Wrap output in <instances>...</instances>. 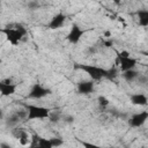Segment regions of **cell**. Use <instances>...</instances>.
Returning a JSON list of instances; mask_svg holds the SVG:
<instances>
[{
	"mask_svg": "<svg viewBox=\"0 0 148 148\" xmlns=\"http://www.w3.org/2000/svg\"><path fill=\"white\" fill-rule=\"evenodd\" d=\"M139 74H140V73H139L138 71H135V69H130V71L123 72V73H121V76H123V79H124L126 82H133V81H135V80L138 79Z\"/></svg>",
	"mask_w": 148,
	"mask_h": 148,
	"instance_id": "14",
	"label": "cell"
},
{
	"mask_svg": "<svg viewBox=\"0 0 148 148\" xmlns=\"http://www.w3.org/2000/svg\"><path fill=\"white\" fill-rule=\"evenodd\" d=\"M117 56L118 57H131V54H130L128 51H120V52L117 53Z\"/></svg>",
	"mask_w": 148,
	"mask_h": 148,
	"instance_id": "24",
	"label": "cell"
},
{
	"mask_svg": "<svg viewBox=\"0 0 148 148\" xmlns=\"http://www.w3.org/2000/svg\"><path fill=\"white\" fill-rule=\"evenodd\" d=\"M22 106L27 111V120H34V119H46L49 118L51 110L45 106L34 105V104H27L22 103Z\"/></svg>",
	"mask_w": 148,
	"mask_h": 148,
	"instance_id": "2",
	"label": "cell"
},
{
	"mask_svg": "<svg viewBox=\"0 0 148 148\" xmlns=\"http://www.w3.org/2000/svg\"><path fill=\"white\" fill-rule=\"evenodd\" d=\"M95 83L91 80H83L77 83V92L81 95H89L94 91Z\"/></svg>",
	"mask_w": 148,
	"mask_h": 148,
	"instance_id": "11",
	"label": "cell"
},
{
	"mask_svg": "<svg viewBox=\"0 0 148 148\" xmlns=\"http://www.w3.org/2000/svg\"><path fill=\"white\" fill-rule=\"evenodd\" d=\"M98 104L101 106H108L109 105V99L105 97V96H98Z\"/></svg>",
	"mask_w": 148,
	"mask_h": 148,
	"instance_id": "21",
	"label": "cell"
},
{
	"mask_svg": "<svg viewBox=\"0 0 148 148\" xmlns=\"http://www.w3.org/2000/svg\"><path fill=\"white\" fill-rule=\"evenodd\" d=\"M36 148H53V147H52V145H51L50 139L39 136L38 143H37V147H36Z\"/></svg>",
	"mask_w": 148,
	"mask_h": 148,
	"instance_id": "16",
	"label": "cell"
},
{
	"mask_svg": "<svg viewBox=\"0 0 148 148\" xmlns=\"http://www.w3.org/2000/svg\"><path fill=\"white\" fill-rule=\"evenodd\" d=\"M22 120H27V111L25 110H21V111H15L13 113H10L9 116L6 117L5 119V124L7 127L9 128H14L18 125V123H21Z\"/></svg>",
	"mask_w": 148,
	"mask_h": 148,
	"instance_id": "4",
	"label": "cell"
},
{
	"mask_svg": "<svg viewBox=\"0 0 148 148\" xmlns=\"http://www.w3.org/2000/svg\"><path fill=\"white\" fill-rule=\"evenodd\" d=\"M50 141H51V145H52L53 148H58V147L64 145V140L60 139V138H51Z\"/></svg>",
	"mask_w": 148,
	"mask_h": 148,
	"instance_id": "19",
	"label": "cell"
},
{
	"mask_svg": "<svg viewBox=\"0 0 148 148\" xmlns=\"http://www.w3.org/2000/svg\"><path fill=\"white\" fill-rule=\"evenodd\" d=\"M148 119V111H142L139 113H134L130 119H128V125L134 128L141 127Z\"/></svg>",
	"mask_w": 148,
	"mask_h": 148,
	"instance_id": "8",
	"label": "cell"
},
{
	"mask_svg": "<svg viewBox=\"0 0 148 148\" xmlns=\"http://www.w3.org/2000/svg\"><path fill=\"white\" fill-rule=\"evenodd\" d=\"M65 21H66V15L62 14V13H58L51 18L47 27L50 29H59L65 24Z\"/></svg>",
	"mask_w": 148,
	"mask_h": 148,
	"instance_id": "12",
	"label": "cell"
},
{
	"mask_svg": "<svg viewBox=\"0 0 148 148\" xmlns=\"http://www.w3.org/2000/svg\"><path fill=\"white\" fill-rule=\"evenodd\" d=\"M130 101L133 105H139V106H145L147 105L148 98L143 94H133L130 96Z\"/></svg>",
	"mask_w": 148,
	"mask_h": 148,
	"instance_id": "13",
	"label": "cell"
},
{
	"mask_svg": "<svg viewBox=\"0 0 148 148\" xmlns=\"http://www.w3.org/2000/svg\"><path fill=\"white\" fill-rule=\"evenodd\" d=\"M83 35H84V30H82L77 23H73L71 27V30L67 35V40L72 44H76L80 42V39Z\"/></svg>",
	"mask_w": 148,
	"mask_h": 148,
	"instance_id": "6",
	"label": "cell"
},
{
	"mask_svg": "<svg viewBox=\"0 0 148 148\" xmlns=\"http://www.w3.org/2000/svg\"><path fill=\"white\" fill-rule=\"evenodd\" d=\"M64 121L71 124V123L74 121V117H73V116H65V117H64Z\"/></svg>",
	"mask_w": 148,
	"mask_h": 148,
	"instance_id": "25",
	"label": "cell"
},
{
	"mask_svg": "<svg viewBox=\"0 0 148 148\" xmlns=\"http://www.w3.org/2000/svg\"><path fill=\"white\" fill-rule=\"evenodd\" d=\"M142 148H147V147H142Z\"/></svg>",
	"mask_w": 148,
	"mask_h": 148,
	"instance_id": "28",
	"label": "cell"
},
{
	"mask_svg": "<svg viewBox=\"0 0 148 148\" xmlns=\"http://www.w3.org/2000/svg\"><path fill=\"white\" fill-rule=\"evenodd\" d=\"M136 59L132 58V57H118L117 56V64L120 67L121 73L130 71V69H134V67L136 66Z\"/></svg>",
	"mask_w": 148,
	"mask_h": 148,
	"instance_id": "7",
	"label": "cell"
},
{
	"mask_svg": "<svg viewBox=\"0 0 148 148\" xmlns=\"http://www.w3.org/2000/svg\"><path fill=\"white\" fill-rule=\"evenodd\" d=\"M16 84L12 83L10 80H3L0 81V95L1 96H12L16 92Z\"/></svg>",
	"mask_w": 148,
	"mask_h": 148,
	"instance_id": "9",
	"label": "cell"
},
{
	"mask_svg": "<svg viewBox=\"0 0 148 148\" xmlns=\"http://www.w3.org/2000/svg\"><path fill=\"white\" fill-rule=\"evenodd\" d=\"M136 81H138L140 84H145V83H147V76H146V75H143V74H139V76H138Z\"/></svg>",
	"mask_w": 148,
	"mask_h": 148,
	"instance_id": "22",
	"label": "cell"
},
{
	"mask_svg": "<svg viewBox=\"0 0 148 148\" xmlns=\"http://www.w3.org/2000/svg\"><path fill=\"white\" fill-rule=\"evenodd\" d=\"M0 148H13V147L7 142H1L0 143Z\"/></svg>",
	"mask_w": 148,
	"mask_h": 148,
	"instance_id": "26",
	"label": "cell"
},
{
	"mask_svg": "<svg viewBox=\"0 0 148 148\" xmlns=\"http://www.w3.org/2000/svg\"><path fill=\"white\" fill-rule=\"evenodd\" d=\"M1 32L5 34L6 39L12 44V45H18V43L21 42V39L23 37L27 36L28 31L24 28V25H22L21 23H15L13 25H7L3 29H1Z\"/></svg>",
	"mask_w": 148,
	"mask_h": 148,
	"instance_id": "1",
	"label": "cell"
},
{
	"mask_svg": "<svg viewBox=\"0 0 148 148\" xmlns=\"http://www.w3.org/2000/svg\"><path fill=\"white\" fill-rule=\"evenodd\" d=\"M49 119H50L52 123H58V121L60 120V113H59V112H52V111H51V113H50V116H49Z\"/></svg>",
	"mask_w": 148,
	"mask_h": 148,
	"instance_id": "20",
	"label": "cell"
},
{
	"mask_svg": "<svg viewBox=\"0 0 148 148\" xmlns=\"http://www.w3.org/2000/svg\"><path fill=\"white\" fill-rule=\"evenodd\" d=\"M75 68H79V69L86 72L90 76L91 81H99L106 76V69L103 67H99V66L88 65V64H76Z\"/></svg>",
	"mask_w": 148,
	"mask_h": 148,
	"instance_id": "3",
	"label": "cell"
},
{
	"mask_svg": "<svg viewBox=\"0 0 148 148\" xmlns=\"http://www.w3.org/2000/svg\"><path fill=\"white\" fill-rule=\"evenodd\" d=\"M12 134L13 136H15L16 139H18V142L22 145V146H27L30 143V139H29V133L24 130V128H21V127H14L12 130Z\"/></svg>",
	"mask_w": 148,
	"mask_h": 148,
	"instance_id": "10",
	"label": "cell"
},
{
	"mask_svg": "<svg viewBox=\"0 0 148 148\" xmlns=\"http://www.w3.org/2000/svg\"><path fill=\"white\" fill-rule=\"evenodd\" d=\"M3 119V111L0 109V120H2Z\"/></svg>",
	"mask_w": 148,
	"mask_h": 148,
	"instance_id": "27",
	"label": "cell"
},
{
	"mask_svg": "<svg viewBox=\"0 0 148 148\" xmlns=\"http://www.w3.org/2000/svg\"><path fill=\"white\" fill-rule=\"evenodd\" d=\"M39 6H40V5H39L38 1H30V2H28V7H29L30 9H37Z\"/></svg>",
	"mask_w": 148,
	"mask_h": 148,
	"instance_id": "23",
	"label": "cell"
},
{
	"mask_svg": "<svg viewBox=\"0 0 148 148\" xmlns=\"http://www.w3.org/2000/svg\"><path fill=\"white\" fill-rule=\"evenodd\" d=\"M136 15L139 17V24L142 27L148 25V10L147 9H139L136 12Z\"/></svg>",
	"mask_w": 148,
	"mask_h": 148,
	"instance_id": "15",
	"label": "cell"
},
{
	"mask_svg": "<svg viewBox=\"0 0 148 148\" xmlns=\"http://www.w3.org/2000/svg\"><path fill=\"white\" fill-rule=\"evenodd\" d=\"M117 76H118V69L116 67H112L110 69H106V76H105V79L113 81Z\"/></svg>",
	"mask_w": 148,
	"mask_h": 148,
	"instance_id": "17",
	"label": "cell"
},
{
	"mask_svg": "<svg viewBox=\"0 0 148 148\" xmlns=\"http://www.w3.org/2000/svg\"><path fill=\"white\" fill-rule=\"evenodd\" d=\"M52 91L51 89L39 84V83H35L31 89H30V92L28 94V98H31V99H39V98H43L47 95H51Z\"/></svg>",
	"mask_w": 148,
	"mask_h": 148,
	"instance_id": "5",
	"label": "cell"
},
{
	"mask_svg": "<svg viewBox=\"0 0 148 148\" xmlns=\"http://www.w3.org/2000/svg\"><path fill=\"white\" fill-rule=\"evenodd\" d=\"M77 140L83 146V148H105V147H101L98 145H95V143H91V142H88V141H83L81 139H77Z\"/></svg>",
	"mask_w": 148,
	"mask_h": 148,
	"instance_id": "18",
	"label": "cell"
}]
</instances>
